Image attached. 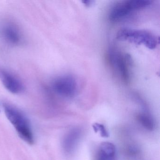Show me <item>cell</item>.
<instances>
[{
	"instance_id": "1",
	"label": "cell",
	"mask_w": 160,
	"mask_h": 160,
	"mask_svg": "<svg viewBox=\"0 0 160 160\" xmlns=\"http://www.w3.org/2000/svg\"><path fill=\"white\" fill-rule=\"evenodd\" d=\"M5 115L20 138L30 145L34 143L30 123L26 115L16 107L8 103L3 105Z\"/></svg>"
},
{
	"instance_id": "2",
	"label": "cell",
	"mask_w": 160,
	"mask_h": 160,
	"mask_svg": "<svg viewBox=\"0 0 160 160\" xmlns=\"http://www.w3.org/2000/svg\"><path fill=\"white\" fill-rule=\"evenodd\" d=\"M117 38L120 41L143 45L150 49L155 48L159 42V39L154 34L148 31L141 30L122 29L117 33Z\"/></svg>"
},
{
	"instance_id": "3",
	"label": "cell",
	"mask_w": 160,
	"mask_h": 160,
	"mask_svg": "<svg viewBox=\"0 0 160 160\" xmlns=\"http://www.w3.org/2000/svg\"><path fill=\"white\" fill-rule=\"evenodd\" d=\"M148 0H129L119 2L111 9L109 18L113 22L121 20L134 11L141 10L151 4Z\"/></svg>"
},
{
	"instance_id": "4",
	"label": "cell",
	"mask_w": 160,
	"mask_h": 160,
	"mask_svg": "<svg viewBox=\"0 0 160 160\" xmlns=\"http://www.w3.org/2000/svg\"><path fill=\"white\" fill-rule=\"evenodd\" d=\"M52 87L57 94L64 98H72L77 92L76 81L71 76L65 75L58 78L53 81Z\"/></svg>"
},
{
	"instance_id": "5",
	"label": "cell",
	"mask_w": 160,
	"mask_h": 160,
	"mask_svg": "<svg viewBox=\"0 0 160 160\" xmlns=\"http://www.w3.org/2000/svg\"><path fill=\"white\" fill-rule=\"evenodd\" d=\"M109 58L110 63L116 72L124 82H129L130 76L129 64L131 63L130 58L115 51L109 52Z\"/></svg>"
},
{
	"instance_id": "6",
	"label": "cell",
	"mask_w": 160,
	"mask_h": 160,
	"mask_svg": "<svg viewBox=\"0 0 160 160\" xmlns=\"http://www.w3.org/2000/svg\"><path fill=\"white\" fill-rule=\"evenodd\" d=\"M0 79L5 88L12 93L18 94L23 91L24 87L21 81L12 73L0 69Z\"/></svg>"
},
{
	"instance_id": "7",
	"label": "cell",
	"mask_w": 160,
	"mask_h": 160,
	"mask_svg": "<svg viewBox=\"0 0 160 160\" xmlns=\"http://www.w3.org/2000/svg\"><path fill=\"white\" fill-rule=\"evenodd\" d=\"M2 37L11 45H19L23 42V35L18 28L12 24H7L1 30Z\"/></svg>"
},
{
	"instance_id": "8",
	"label": "cell",
	"mask_w": 160,
	"mask_h": 160,
	"mask_svg": "<svg viewBox=\"0 0 160 160\" xmlns=\"http://www.w3.org/2000/svg\"><path fill=\"white\" fill-rule=\"evenodd\" d=\"M116 154V148L113 143L103 142L97 150L96 160H115Z\"/></svg>"
},
{
	"instance_id": "9",
	"label": "cell",
	"mask_w": 160,
	"mask_h": 160,
	"mask_svg": "<svg viewBox=\"0 0 160 160\" xmlns=\"http://www.w3.org/2000/svg\"><path fill=\"white\" fill-rule=\"evenodd\" d=\"M81 135V131L78 129L71 130L66 134L62 141V148L65 152L70 153L74 149Z\"/></svg>"
},
{
	"instance_id": "10",
	"label": "cell",
	"mask_w": 160,
	"mask_h": 160,
	"mask_svg": "<svg viewBox=\"0 0 160 160\" xmlns=\"http://www.w3.org/2000/svg\"><path fill=\"white\" fill-rule=\"evenodd\" d=\"M138 122L142 125L145 129L148 131H152L155 126L154 122L152 117L146 113H139L137 116Z\"/></svg>"
},
{
	"instance_id": "11",
	"label": "cell",
	"mask_w": 160,
	"mask_h": 160,
	"mask_svg": "<svg viewBox=\"0 0 160 160\" xmlns=\"http://www.w3.org/2000/svg\"><path fill=\"white\" fill-rule=\"evenodd\" d=\"M93 127H94V130H96V131H99L102 136H108L107 132L103 125L96 123L95 125H93Z\"/></svg>"
},
{
	"instance_id": "12",
	"label": "cell",
	"mask_w": 160,
	"mask_h": 160,
	"mask_svg": "<svg viewBox=\"0 0 160 160\" xmlns=\"http://www.w3.org/2000/svg\"><path fill=\"white\" fill-rule=\"evenodd\" d=\"M94 2L92 1H82V2H83V4L86 6V7H90L92 3Z\"/></svg>"
}]
</instances>
